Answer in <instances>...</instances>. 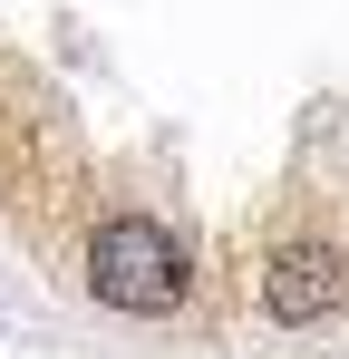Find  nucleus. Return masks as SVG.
<instances>
[{"mask_svg":"<svg viewBox=\"0 0 349 359\" xmlns=\"http://www.w3.org/2000/svg\"><path fill=\"white\" fill-rule=\"evenodd\" d=\"M88 292L126 311V320H165L174 301L194 292V252L156 224V214H116L88 233Z\"/></svg>","mask_w":349,"mask_h":359,"instance_id":"1","label":"nucleus"},{"mask_svg":"<svg viewBox=\"0 0 349 359\" xmlns=\"http://www.w3.org/2000/svg\"><path fill=\"white\" fill-rule=\"evenodd\" d=\"M262 311H272L282 330H310V320L349 311V252L340 243H282V252L262 262Z\"/></svg>","mask_w":349,"mask_h":359,"instance_id":"2","label":"nucleus"}]
</instances>
